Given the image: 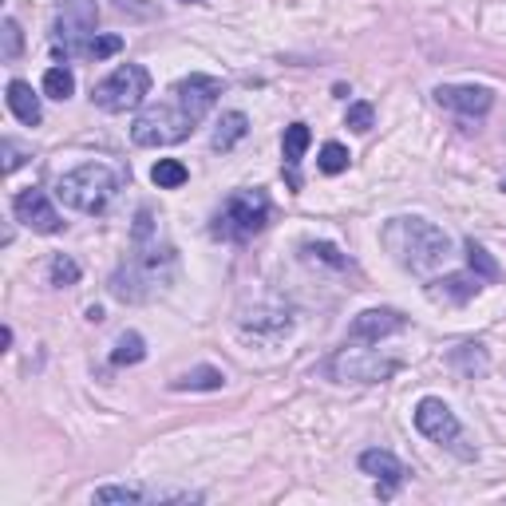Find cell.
Masks as SVG:
<instances>
[{
    "label": "cell",
    "instance_id": "cell-5",
    "mask_svg": "<svg viewBox=\"0 0 506 506\" xmlns=\"http://www.w3.org/2000/svg\"><path fill=\"white\" fill-rule=\"evenodd\" d=\"M265 226H270V194L253 186V191H234L217 206L210 234L222 237V242H250Z\"/></svg>",
    "mask_w": 506,
    "mask_h": 506
},
{
    "label": "cell",
    "instance_id": "cell-4",
    "mask_svg": "<svg viewBox=\"0 0 506 506\" xmlns=\"http://www.w3.org/2000/svg\"><path fill=\"white\" fill-rule=\"evenodd\" d=\"M119 194V174L103 163H84L56 182V198L79 214H103Z\"/></svg>",
    "mask_w": 506,
    "mask_h": 506
},
{
    "label": "cell",
    "instance_id": "cell-24",
    "mask_svg": "<svg viewBox=\"0 0 506 506\" xmlns=\"http://www.w3.org/2000/svg\"><path fill=\"white\" fill-rule=\"evenodd\" d=\"M72 92H75V75L67 72V67H48L44 72V95L48 99H72Z\"/></svg>",
    "mask_w": 506,
    "mask_h": 506
},
{
    "label": "cell",
    "instance_id": "cell-6",
    "mask_svg": "<svg viewBox=\"0 0 506 506\" xmlns=\"http://www.w3.org/2000/svg\"><path fill=\"white\" fill-rule=\"evenodd\" d=\"M151 92V72L143 64H119L107 79L95 84V107L99 111H111V115H123V111H135L138 103Z\"/></svg>",
    "mask_w": 506,
    "mask_h": 506
},
{
    "label": "cell",
    "instance_id": "cell-30",
    "mask_svg": "<svg viewBox=\"0 0 506 506\" xmlns=\"http://www.w3.org/2000/svg\"><path fill=\"white\" fill-rule=\"evenodd\" d=\"M20 48H24V36H20V24H16V20L8 16V20H4V52H0V56H4V59H16Z\"/></svg>",
    "mask_w": 506,
    "mask_h": 506
},
{
    "label": "cell",
    "instance_id": "cell-28",
    "mask_svg": "<svg viewBox=\"0 0 506 506\" xmlns=\"http://www.w3.org/2000/svg\"><path fill=\"white\" fill-rule=\"evenodd\" d=\"M115 52H123V36H99L95 32L84 44V52H79V56H84V59H107V56H115Z\"/></svg>",
    "mask_w": 506,
    "mask_h": 506
},
{
    "label": "cell",
    "instance_id": "cell-32",
    "mask_svg": "<svg viewBox=\"0 0 506 506\" xmlns=\"http://www.w3.org/2000/svg\"><path fill=\"white\" fill-rule=\"evenodd\" d=\"M87 321L99 324V321H103V309H95V305H92V309H87Z\"/></svg>",
    "mask_w": 506,
    "mask_h": 506
},
{
    "label": "cell",
    "instance_id": "cell-15",
    "mask_svg": "<svg viewBox=\"0 0 506 506\" xmlns=\"http://www.w3.org/2000/svg\"><path fill=\"white\" fill-rule=\"evenodd\" d=\"M479 289H483L479 273H448L428 285V297L431 301H448V305H467L471 297H479Z\"/></svg>",
    "mask_w": 506,
    "mask_h": 506
},
{
    "label": "cell",
    "instance_id": "cell-31",
    "mask_svg": "<svg viewBox=\"0 0 506 506\" xmlns=\"http://www.w3.org/2000/svg\"><path fill=\"white\" fill-rule=\"evenodd\" d=\"M0 151H4V171H8V174H13L16 166L28 158V155H24V151H20V146L13 143V138H4V143H0Z\"/></svg>",
    "mask_w": 506,
    "mask_h": 506
},
{
    "label": "cell",
    "instance_id": "cell-1",
    "mask_svg": "<svg viewBox=\"0 0 506 506\" xmlns=\"http://www.w3.org/2000/svg\"><path fill=\"white\" fill-rule=\"evenodd\" d=\"M217 95H222V79H214V75L194 72V75L178 79V84L171 87V99L146 107V111L131 123L135 146H174V143H182V138L214 111Z\"/></svg>",
    "mask_w": 506,
    "mask_h": 506
},
{
    "label": "cell",
    "instance_id": "cell-20",
    "mask_svg": "<svg viewBox=\"0 0 506 506\" xmlns=\"http://www.w3.org/2000/svg\"><path fill=\"white\" fill-rule=\"evenodd\" d=\"M451 368H459L463 376H483L491 368V360H487V349L483 344H459V349L451 352Z\"/></svg>",
    "mask_w": 506,
    "mask_h": 506
},
{
    "label": "cell",
    "instance_id": "cell-13",
    "mask_svg": "<svg viewBox=\"0 0 506 506\" xmlns=\"http://www.w3.org/2000/svg\"><path fill=\"white\" fill-rule=\"evenodd\" d=\"M360 471L372 475V479L380 483V494H384V499H388V494L404 483V475H408V467H404V463L395 459L392 451H384V448L364 451V455H360Z\"/></svg>",
    "mask_w": 506,
    "mask_h": 506
},
{
    "label": "cell",
    "instance_id": "cell-8",
    "mask_svg": "<svg viewBox=\"0 0 506 506\" xmlns=\"http://www.w3.org/2000/svg\"><path fill=\"white\" fill-rule=\"evenodd\" d=\"M329 372L341 384H384L400 372V360L395 356H380L372 349H341L329 360Z\"/></svg>",
    "mask_w": 506,
    "mask_h": 506
},
{
    "label": "cell",
    "instance_id": "cell-3",
    "mask_svg": "<svg viewBox=\"0 0 506 506\" xmlns=\"http://www.w3.org/2000/svg\"><path fill=\"white\" fill-rule=\"evenodd\" d=\"M171 273H174V250L171 245H158V237H151V242H135V253L115 270L107 289L119 301L135 305V301L155 297L158 289H166Z\"/></svg>",
    "mask_w": 506,
    "mask_h": 506
},
{
    "label": "cell",
    "instance_id": "cell-34",
    "mask_svg": "<svg viewBox=\"0 0 506 506\" xmlns=\"http://www.w3.org/2000/svg\"><path fill=\"white\" fill-rule=\"evenodd\" d=\"M502 191H506V178H502Z\"/></svg>",
    "mask_w": 506,
    "mask_h": 506
},
{
    "label": "cell",
    "instance_id": "cell-17",
    "mask_svg": "<svg viewBox=\"0 0 506 506\" xmlns=\"http://www.w3.org/2000/svg\"><path fill=\"white\" fill-rule=\"evenodd\" d=\"M174 392H222L226 388V372L210 368V364H198V368L182 372L178 380H171Z\"/></svg>",
    "mask_w": 506,
    "mask_h": 506
},
{
    "label": "cell",
    "instance_id": "cell-19",
    "mask_svg": "<svg viewBox=\"0 0 506 506\" xmlns=\"http://www.w3.org/2000/svg\"><path fill=\"white\" fill-rule=\"evenodd\" d=\"M289 324H293L289 309H257L253 316H242L245 333H289Z\"/></svg>",
    "mask_w": 506,
    "mask_h": 506
},
{
    "label": "cell",
    "instance_id": "cell-11",
    "mask_svg": "<svg viewBox=\"0 0 506 506\" xmlns=\"http://www.w3.org/2000/svg\"><path fill=\"white\" fill-rule=\"evenodd\" d=\"M435 103L475 119V115H487L494 107V92L491 87H479V84H439L435 87Z\"/></svg>",
    "mask_w": 506,
    "mask_h": 506
},
{
    "label": "cell",
    "instance_id": "cell-26",
    "mask_svg": "<svg viewBox=\"0 0 506 506\" xmlns=\"http://www.w3.org/2000/svg\"><path fill=\"white\" fill-rule=\"evenodd\" d=\"M309 257H316V262H324V265H333V270H352V262L344 257L336 245H329V242H305L301 245Z\"/></svg>",
    "mask_w": 506,
    "mask_h": 506
},
{
    "label": "cell",
    "instance_id": "cell-7",
    "mask_svg": "<svg viewBox=\"0 0 506 506\" xmlns=\"http://www.w3.org/2000/svg\"><path fill=\"white\" fill-rule=\"evenodd\" d=\"M99 4L95 0H59V13L52 24V52L64 59H75L84 44L95 36Z\"/></svg>",
    "mask_w": 506,
    "mask_h": 506
},
{
    "label": "cell",
    "instance_id": "cell-12",
    "mask_svg": "<svg viewBox=\"0 0 506 506\" xmlns=\"http://www.w3.org/2000/svg\"><path fill=\"white\" fill-rule=\"evenodd\" d=\"M404 324H408V316H404L400 309H364L352 321L349 336H352V341H384V336L400 333Z\"/></svg>",
    "mask_w": 506,
    "mask_h": 506
},
{
    "label": "cell",
    "instance_id": "cell-10",
    "mask_svg": "<svg viewBox=\"0 0 506 506\" xmlns=\"http://www.w3.org/2000/svg\"><path fill=\"white\" fill-rule=\"evenodd\" d=\"M415 428H420V435H428V439H435V443H455L459 439V420H455V412L439 400V395H423V400L415 404Z\"/></svg>",
    "mask_w": 506,
    "mask_h": 506
},
{
    "label": "cell",
    "instance_id": "cell-25",
    "mask_svg": "<svg viewBox=\"0 0 506 506\" xmlns=\"http://www.w3.org/2000/svg\"><path fill=\"white\" fill-rule=\"evenodd\" d=\"M349 146H341V143H324L321 146V155H316V166H321L324 174H344L349 171Z\"/></svg>",
    "mask_w": 506,
    "mask_h": 506
},
{
    "label": "cell",
    "instance_id": "cell-9",
    "mask_svg": "<svg viewBox=\"0 0 506 506\" xmlns=\"http://www.w3.org/2000/svg\"><path fill=\"white\" fill-rule=\"evenodd\" d=\"M13 214H16L20 226H28V230H36V234H59L64 230V217H59V210L44 191H20L13 198Z\"/></svg>",
    "mask_w": 506,
    "mask_h": 506
},
{
    "label": "cell",
    "instance_id": "cell-21",
    "mask_svg": "<svg viewBox=\"0 0 506 506\" xmlns=\"http://www.w3.org/2000/svg\"><path fill=\"white\" fill-rule=\"evenodd\" d=\"M186 178H191V171H186L178 158H158L151 166V182L158 191H178V186H186Z\"/></svg>",
    "mask_w": 506,
    "mask_h": 506
},
{
    "label": "cell",
    "instance_id": "cell-33",
    "mask_svg": "<svg viewBox=\"0 0 506 506\" xmlns=\"http://www.w3.org/2000/svg\"><path fill=\"white\" fill-rule=\"evenodd\" d=\"M182 4H202V0H182Z\"/></svg>",
    "mask_w": 506,
    "mask_h": 506
},
{
    "label": "cell",
    "instance_id": "cell-23",
    "mask_svg": "<svg viewBox=\"0 0 506 506\" xmlns=\"http://www.w3.org/2000/svg\"><path fill=\"white\" fill-rule=\"evenodd\" d=\"M463 253H467V265H471V273H479L483 281H499V262H494V257L483 250L479 242H475V237H467V242H463Z\"/></svg>",
    "mask_w": 506,
    "mask_h": 506
},
{
    "label": "cell",
    "instance_id": "cell-27",
    "mask_svg": "<svg viewBox=\"0 0 506 506\" xmlns=\"http://www.w3.org/2000/svg\"><path fill=\"white\" fill-rule=\"evenodd\" d=\"M48 281L59 285V289H67V285H75V281H79V265L72 262V257L56 253V257H52V265H48Z\"/></svg>",
    "mask_w": 506,
    "mask_h": 506
},
{
    "label": "cell",
    "instance_id": "cell-22",
    "mask_svg": "<svg viewBox=\"0 0 506 506\" xmlns=\"http://www.w3.org/2000/svg\"><path fill=\"white\" fill-rule=\"evenodd\" d=\"M146 360V341L138 333H123L115 341V349H111V364H119V368H123V364H143Z\"/></svg>",
    "mask_w": 506,
    "mask_h": 506
},
{
    "label": "cell",
    "instance_id": "cell-2",
    "mask_svg": "<svg viewBox=\"0 0 506 506\" xmlns=\"http://www.w3.org/2000/svg\"><path fill=\"white\" fill-rule=\"evenodd\" d=\"M384 250L395 257V265L412 273H431L443 265V257L451 253V237L428 217H392L380 230Z\"/></svg>",
    "mask_w": 506,
    "mask_h": 506
},
{
    "label": "cell",
    "instance_id": "cell-16",
    "mask_svg": "<svg viewBox=\"0 0 506 506\" xmlns=\"http://www.w3.org/2000/svg\"><path fill=\"white\" fill-rule=\"evenodd\" d=\"M4 99H8V111H13L24 127H40V119H44V107H40V95L32 92V84H24V79H13Z\"/></svg>",
    "mask_w": 506,
    "mask_h": 506
},
{
    "label": "cell",
    "instance_id": "cell-14",
    "mask_svg": "<svg viewBox=\"0 0 506 506\" xmlns=\"http://www.w3.org/2000/svg\"><path fill=\"white\" fill-rule=\"evenodd\" d=\"M309 143H313L309 123H289V127H285L281 158H285V182H289L293 194L301 191V174H297V166H301V158H305V151H309Z\"/></svg>",
    "mask_w": 506,
    "mask_h": 506
},
{
    "label": "cell",
    "instance_id": "cell-18",
    "mask_svg": "<svg viewBox=\"0 0 506 506\" xmlns=\"http://www.w3.org/2000/svg\"><path fill=\"white\" fill-rule=\"evenodd\" d=\"M245 135H250V119H245V111H226L222 119H217L210 143H214V151H234Z\"/></svg>",
    "mask_w": 506,
    "mask_h": 506
},
{
    "label": "cell",
    "instance_id": "cell-29",
    "mask_svg": "<svg viewBox=\"0 0 506 506\" xmlns=\"http://www.w3.org/2000/svg\"><path fill=\"white\" fill-rule=\"evenodd\" d=\"M344 123H349L356 135L372 131V127H376V107H372V103H352L349 115H344Z\"/></svg>",
    "mask_w": 506,
    "mask_h": 506
}]
</instances>
